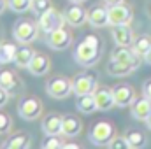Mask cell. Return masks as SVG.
Wrapping results in <instances>:
<instances>
[{"mask_svg":"<svg viewBox=\"0 0 151 149\" xmlns=\"http://www.w3.org/2000/svg\"><path fill=\"white\" fill-rule=\"evenodd\" d=\"M104 53V46H102V39L95 34H88L84 37H81L76 44L74 51V60L77 65L81 67H93L100 62Z\"/></svg>","mask_w":151,"mask_h":149,"instance_id":"6da1fadb","label":"cell"},{"mask_svg":"<svg viewBox=\"0 0 151 149\" xmlns=\"http://www.w3.org/2000/svg\"><path fill=\"white\" fill-rule=\"evenodd\" d=\"M46 93L56 100L67 98L72 93V81L65 75H53L46 82Z\"/></svg>","mask_w":151,"mask_h":149,"instance_id":"7a4b0ae2","label":"cell"},{"mask_svg":"<svg viewBox=\"0 0 151 149\" xmlns=\"http://www.w3.org/2000/svg\"><path fill=\"white\" fill-rule=\"evenodd\" d=\"M114 137V126L109 123V121H99L91 126L90 130V142L93 146H109V142L113 140Z\"/></svg>","mask_w":151,"mask_h":149,"instance_id":"3957f363","label":"cell"},{"mask_svg":"<svg viewBox=\"0 0 151 149\" xmlns=\"http://www.w3.org/2000/svg\"><path fill=\"white\" fill-rule=\"evenodd\" d=\"M39 28L37 25L30 19H25V18H19L16 23H14V28H12V35L16 39V42L19 44H30L37 39Z\"/></svg>","mask_w":151,"mask_h":149,"instance_id":"277c9868","label":"cell"},{"mask_svg":"<svg viewBox=\"0 0 151 149\" xmlns=\"http://www.w3.org/2000/svg\"><path fill=\"white\" fill-rule=\"evenodd\" d=\"M97 88H99V81H97L95 75L90 74V72L79 74L72 79V93H76V97L95 93Z\"/></svg>","mask_w":151,"mask_h":149,"instance_id":"5b68a950","label":"cell"},{"mask_svg":"<svg viewBox=\"0 0 151 149\" xmlns=\"http://www.w3.org/2000/svg\"><path fill=\"white\" fill-rule=\"evenodd\" d=\"M37 18H39V28H40L42 32H46V35H47L49 32H53V30L63 27V23H67L65 18H63V12H58V11L53 9V7L47 9L44 14H40Z\"/></svg>","mask_w":151,"mask_h":149,"instance_id":"8992f818","label":"cell"},{"mask_svg":"<svg viewBox=\"0 0 151 149\" xmlns=\"http://www.w3.org/2000/svg\"><path fill=\"white\" fill-rule=\"evenodd\" d=\"M42 112V102L35 98V97H28V98H23L18 105V114L19 117L27 119V121H34L37 119Z\"/></svg>","mask_w":151,"mask_h":149,"instance_id":"52a82bcc","label":"cell"},{"mask_svg":"<svg viewBox=\"0 0 151 149\" xmlns=\"http://www.w3.org/2000/svg\"><path fill=\"white\" fill-rule=\"evenodd\" d=\"M63 18H65V21H67L70 27L79 28V27H83L84 23H88V11H84L79 4L70 2V4L63 9Z\"/></svg>","mask_w":151,"mask_h":149,"instance_id":"ba28073f","label":"cell"},{"mask_svg":"<svg viewBox=\"0 0 151 149\" xmlns=\"http://www.w3.org/2000/svg\"><path fill=\"white\" fill-rule=\"evenodd\" d=\"M46 42H47V46H49L51 49L62 51V49H67V47L70 46V42H72V34H70L69 30H65L63 27H60V28H56V30H53V32H49V34L46 35Z\"/></svg>","mask_w":151,"mask_h":149,"instance_id":"9c48e42d","label":"cell"},{"mask_svg":"<svg viewBox=\"0 0 151 149\" xmlns=\"http://www.w3.org/2000/svg\"><path fill=\"white\" fill-rule=\"evenodd\" d=\"M109 7V25L118 27V25H128L134 18L132 9L125 4H116V5H107Z\"/></svg>","mask_w":151,"mask_h":149,"instance_id":"30bf717a","label":"cell"},{"mask_svg":"<svg viewBox=\"0 0 151 149\" xmlns=\"http://www.w3.org/2000/svg\"><path fill=\"white\" fill-rule=\"evenodd\" d=\"M114 102L118 107H128L135 102V91L130 84H118L113 88Z\"/></svg>","mask_w":151,"mask_h":149,"instance_id":"8fae6325","label":"cell"},{"mask_svg":"<svg viewBox=\"0 0 151 149\" xmlns=\"http://www.w3.org/2000/svg\"><path fill=\"white\" fill-rule=\"evenodd\" d=\"M88 23L95 28H102L109 25V7L107 5H93L88 11Z\"/></svg>","mask_w":151,"mask_h":149,"instance_id":"7c38bea8","label":"cell"},{"mask_svg":"<svg viewBox=\"0 0 151 149\" xmlns=\"http://www.w3.org/2000/svg\"><path fill=\"white\" fill-rule=\"evenodd\" d=\"M62 125H63V116L60 114H47L42 123L40 128L46 135H60L62 133Z\"/></svg>","mask_w":151,"mask_h":149,"instance_id":"4fadbf2b","label":"cell"},{"mask_svg":"<svg viewBox=\"0 0 151 149\" xmlns=\"http://www.w3.org/2000/svg\"><path fill=\"white\" fill-rule=\"evenodd\" d=\"M93 95H95L99 111H111L114 105H116L114 93H113V90H109V88H97Z\"/></svg>","mask_w":151,"mask_h":149,"instance_id":"5bb4252c","label":"cell"},{"mask_svg":"<svg viewBox=\"0 0 151 149\" xmlns=\"http://www.w3.org/2000/svg\"><path fill=\"white\" fill-rule=\"evenodd\" d=\"M0 88L7 90L11 95H16L19 90H21V81L16 77V74L12 70H0Z\"/></svg>","mask_w":151,"mask_h":149,"instance_id":"9a60e30c","label":"cell"},{"mask_svg":"<svg viewBox=\"0 0 151 149\" xmlns=\"http://www.w3.org/2000/svg\"><path fill=\"white\" fill-rule=\"evenodd\" d=\"M113 39L116 46H125V47H132L134 44V34L128 28V25H118L113 27Z\"/></svg>","mask_w":151,"mask_h":149,"instance_id":"2e32d148","label":"cell"},{"mask_svg":"<svg viewBox=\"0 0 151 149\" xmlns=\"http://www.w3.org/2000/svg\"><path fill=\"white\" fill-rule=\"evenodd\" d=\"M30 144H32V137H30V133H27V132H19V133L11 135L9 139H5V142L2 144V148H7V149H27V148H30Z\"/></svg>","mask_w":151,"mask_h":149,"instance_id":"e0dca14e","label":"cell"},{"mask_svg":"<svg viewBox=\"0 0 151 149\" xmlns=\"http://www.w3.org/2000/svg\"><path fill=\"white\" fill-rule=\"evenodd\" d=\"M49 69H51L49 58H47L46 54H42V53H35V56L32 58V62H30V65H28L30 74H34V75L47 74V72H49Z\"/></svg>","mask_w":151,"mask_h":149,"instance_id":"ac0fdd59","label":"cell"},{"mask_svg":"<svg viewBox=\"0 0 151 149\" xmlns=\"http://www.w3.org/2000/svg\"><path fill=\"white\" fill-rule=\"evenodd\" d=\"M151 114V100L148 97H142L132 104V116L139 121H146Z\"/></svg>","mask_w":151,"mask_h":149,"instance_id":"d6986e66","label":"cell"},{"mask_svg":"<svg viewBox=\"0 0 151 149\" xmlns=\"http://www.w3.org/2000/svg\"><path fill=\"white\" fill-rule=\"evenodd\" d=\"M135 70V67L128 62H118V60H111L107 63V74L114 75V77H123V75H128Z\"/></svg>","mask_w":151,"mask_h":149,"instance_id":"ffe728a7","label":"cell"},{"mask_svg":"<svg viewBox=\"0 0 151 149\" xmlns=\"http://www.w3.org/2000/svg\"><path fill=\"white\" fill-rule=\"evenodd\" d=\"M83 123L76 117V116H63V125H62V133L65 137H77L81 133Z\"/></svg>","mask_w":151,"mask_h":149,"instance_id":"44dd1931","label":"cell"},{"mask_svg":"<svg viewBox=\"0 0 151 149\" xmlns=\"http://www.w3.org/2000/svg\"><path fill=\"white\" fill-rule=\"evenodd\" d=\"M76 107H77V111L83 112V114H91V112H95L97 109H99V107H97V100H95V95H93V93L77 97V100H76Z\"/></svg>","mask_w":151,"mask_h":149,"instance_id":"7402d4cb","label":"cell"},{"mask_svg":"<svg viewBox=\"0 0 151 149\" xmlns=\"http://www.w3.org/2000/svg\"><path fill=\"white\" fill-rule=\"evenodd\" d=\"M132 51L135 54H139L141 58H146V54L151 51V35L142 34V35L135 37L134 39V44H132Z\"/></svg>","mask_w":151,"mask_h":149,"instance_id":"603a6c76","label":"cell"},{"mask_svg":"<svg viewBox=\"0 0 151 149\" xmlns=\"http://www.w3.org/2000/svg\"><path fill=\"white\" fill-rule=\"evenodd\" d=\"M35 56V51L28 46H23V47H18V53H16V58H14V65L19 67V69H28L32 58Z\"/></svg>","mask_w":151,"mask_h":149,"instance_id":"cb8c5ba5","label":"cell"},{"mask_svg":"<svg viewBox=\"0 0 151 149\" xmlns=\"http://www.w3.org/2000/svg\"><path fill=\"white\" fill-rule=\"evenodd\" d=\"M18 47L11 42H0V63L7 65V63H14Z\"/></svg>","mask_w":151,"mask_h":149,"instance_id":"d4e9b609","label":"cell"},{"mask_svg":"<svg viewBox=\"0 0 151 149\" xmlns=\"http://www.w3.org/2000/svg\"><path fill=\"white\" fill-rule=\"evenodd\" d=\"M127 140L130 144V149H139V148H146V135L142 132H137V130H130L127 135Z\"/></svg>","mask_w":151,"mask_h":149,"instance_id":"484cf974","label":"cell"},{"mask_svg":"<svg viewBox=\"0 0 151 149\" xmlns=\"http://www.w3.org/2000/svg\"><path fill=\"white\" fill-rule=\"evenodd\" d=\"M63 140L60 135H46L40 142V148L42 149H62L63 148Z\"/></svg>","mask_w":151,"mask_h":149,"instance_id":"4316f807","label":"cell"},{"mask_svg":"<svg viewBox=\"0 0 151 149\" xmlns=\"http://www.w3.org/2000/svg\"><path fill=\"white\" fill-rule=\"evenodd\" d=\"M7 5H9L11 11H14L18 14H23V12L32 9V0H7Z\"/></svg>","mask_w":151,"mask_h":149,"instance_id":"83f0119b","label":"cell"},{"mask_svg":"<svg viewBox=\"0 0 151 149\" xmlns=\"http://www.w3.org/2000/svg\"><path fill=\"white\" fill-rule=\"evenodd\" d=\"M47 9H51V0H32V12L35 16H40L44 14Z\"/></svg>","mask_w":151,"mask_h":149,"instance_id":"f1b7e54d","label":"cell"},{"mask_svg":"<svg viewBox=\"0 0 151 149\" xmlns=\"http://www.w3.org/2000/svg\"><path fill=\"white\" fill-rule=\"evenodd\" d=\"M11 128H12V119H11L7 114L0 112V135L11 133Z\"/></svg>","mask_w":151,"mask_h":149,"instance_id":"f546056e","label":"cell"},{"mask_svg":"<svg viewBox=\"0 0 151 149\" xmlns=\"http://www.w3.org/2000/svg\"><path fill=\"white\" fill-rule=\"evenodd\" d=\"M111 149H130V144L127 140V137H114L113 140L109 142Z\"/></svg>","mask_w":151,"mask_h":149,"instance_id":"4dcf8cb0","label":"cell"},{"mask_svg":"<svg viewBox=\"0 0 151 149\" xmlns=\"http://www.w3.org/2000/svg\"><path fill=\"white\" fill-rule=\"evenodd\" d=\"M9 97H11V93L7 91V90H4V88H0V109L9 102Z\"/></svg>","mask_w":151,"mask_h":149,"instance_id":"1f68e13d","label":"cell"},{"mask_svg":"<svg viewBox=\"0 0 151 149\" xmlns=\"http://www.w3.org/2000/svg\"><path fill=\"white\" fill-rule=\"evenodd\" d=\"M142 93H144V97H148V98L151 100V79H150V81H146V82H144Z\"/></svg>","mask_w":151,"mask_h":149,"instance_id":"d6a6232c","label":"cell"},{"mask_svg":"<svg viewBox=\"0 0 151 149\" xmlns=\"http://www.w3.org/2000/svg\"><path fill=\"white\" fill-rule=\"evenodd\" d=\"M106 5H116V4H123L125 0H104Z\"/></svg>","mask_w":151,"mask_h":149,"instance_id":"836d02e7","label":"cell"},{"mask_svg":"<svg viewBox=\"0 0 151 149\" xmlns=\"http://www.w3.org/2000/svg\"><path fill=\"white\" fill-rule=\"evenodd\" d=\"M5 7H9V5H7V2H5V0H0V14L5 11Z\"/></svg>","mask_w":151,"mask_h":149,"instance_id":"e575fe53","label":"cell"},{"mask_svg":"<svg viewBox=\"0 0 151 149\" xmlns=\"http://www.w3.org/2000/svg\"><path fill=\"white\" fill-rule=\"evenodd\" d=\"M77 144H63V149H77Z\"/></svg>","mask_w":151,"mask_h":149,"instance_id":"d590c367","label":"cell"},{"mask_svg":"<svg viewBox=\"0 0 151 149\" xmlns=\"http://www.w3.org/2000/svg\"><path fill=\"white\" fill-rule=\"evenodd\" d=\"M144 62H146L148 65H151V51L148 53V54H146V58H144Z\"/></svg>","mask_w":151,"mask_h":149,"instance_id":"8d00e7d4","label":"cell"},{"mask_svg":"<svg viewBox=\"0 0 151 149\" xmlns=\"http://www.w3.org/2000/svg\"><path fill=\"white\" fill-rule=\"evenodd\" d=\"M146 126H148V128L151 130V114L148 116V119H146Z\"/></svg>","mask_w":151,"mask_h":149,"instance_id":"74e56055","label":"cell"},{"mask_svg":"<svg viewBox=\"0 0 151 149\" xmlns=\"http://www.w3.org/2000/svg\"><path fill=\"white\" fill-rule=\"evenodd\" d=\"M69 2H76V4H81V2H84V0H69Z\"/></svg>","mask_w":151,"mask_h":149,"instance_id":"f35d334b","label":"cell"}]
</instances>
